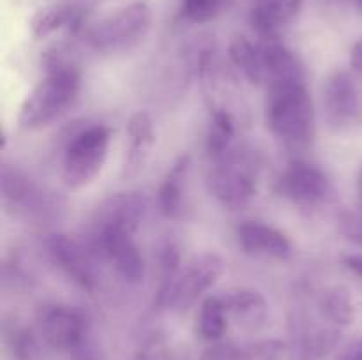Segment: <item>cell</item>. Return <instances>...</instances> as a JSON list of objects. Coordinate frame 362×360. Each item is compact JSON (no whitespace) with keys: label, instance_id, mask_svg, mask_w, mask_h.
Returning a JSON list of instances; mask_svg holds the SVG:
<instances>
[{"label":"cell","instance_id":"1","mask_svg":"<svg viewBox=\"0 0 362 360\" xmlns=\"http://www.w3.org/2000/svg\"><path fill=\"white\" fill-rule=\"evenodd\" d=\"M66 49L46 52V74L27 94L20 106L18 124L28 131H37L59 120L76 102L81 90V73Z\"/></svg>","mask_w":362,"mask_h":360},{"label":"cell","instance_id":"2","mask_svg":"<svg viewBox=\"0 0 362 360\" xmlns=\"http://www.w3.org/2000/svg\"><path fill=\"white\" fill-rule=\"evenodd\" d=\"M265 88L267 129L288 150H308L317 133V115L306 78L276 81Z\"/></svg>","mask_w":362,"mask_h":360},{"label":"cell","instance_id":"3","mask_svg":"<svg viewBox=\"0 0 362 360\" xmlns=\"http://www.w3.org/2000/svg\"><path fill=\"white\" fill-rule=\"evenodd\" d=\"M112 129L105 124H78L64 141L62 179L71 191L90 186L108 159Z\"/></svg>","mask_w":362,"mask_h":360},{"label":"cell","instance_id":"4","mask_svg":"<svg viewBox=\"0 0 362 360\" xmlns=\"http://www.w3.org/2000/svg\"><path fill=\"white\" fill-rule=\"evenodd\" d=\"M260 162L246 148L232 147L221 157L211 159L207 186L212 196L226 208H243L258 191Z\"/></svg>","mask_w":362,"mask_h":360},{"label":"cell","instance_id":"5","mask_svg":"<svg viewBox=\"0 0 362 360\" xmlns=\"http://www.w3.org/2000/svg\"><path fill=\"white\" fill-rule=\"evenodd\" d=\"M151 27V6L147 2H133L88 27L85 42L101 55H120L136 48L147 37Z\"/></svg>","mask_w":362,"mask_h":360},{"label":"cell","instance_id":"6","mask_svg":"<svg viewBox=\"0 0 362 360\" xmlns=\"http://www.w3.org/2000/svg\"><path fill=\"white\" fill-rule=\"evenodd\" d=\"M225 261L218 253H202L194 256L170 284L161 286L156 296V306L161 309L184 313L221 279Z\"/></svg>","mask_w":362,"mask_h":360},{"label":"cell","instance_id":"7","mask_svg":"<svg viewBox=\"0 0 362 360\" xmlns=\"http://www.w3.org/2000/svg\"><path fill=\"white\" fill-rule=\"evenodd\" d=\"M2 203L7 210L34 221H52L59 217L60 200L53 193L41 189L30 176L16 166H2Z\"/></svg>","mask_w":362,"mask_h":360},{"label":"cell","instance_id":"8","mask_svg":"<svg viewBox=\"0 0 362 360\" xmlns=\"http://www.w3.org/2000/svg\"><path fill=\"white\" fill-rule=\"evenodd\" d=\"M274 191L297 207L317 208L334 194L332 182L318 166L303 159L290 161L274 182Z\"/></svg>","mask_w":362,"mask_h":360},{"label":"cell","instance_id":"9","mask_svg":"<svg viewBox=\"0 0 362 360\" xmlns=\"http://www.w3.org/2000/svg\"><path fill=\"white\" fill-rule=\"evenodd\" d=\"M35 320L42 341L57 352L71 353L88 341L90 321L78 307L67 304H45L39 307Z\"/></svg>","mask_w":362,"mask_h":360},{"label":"cell","instance_id":"10","mask_svg":"<svg viewBox=\"0 0 362 360\" xmlns=\"http://www.w3.org/2000/svg\"><path fill=\"white\" fill-rule=\"evenodd\" d=\"M46 253L52 263L83 292H95L99 272L95 267V253L80 240L64 233H53L46 240Z\"/></svg>","mask_w":362,"mask_h":360},{"label":"cell","instance_id":"11","mask_svg":"<svg viewBox=\"0 0 362 360\" xmlns=\"http://www.w3.org/2000/svg\"><path fill=\"white\" fill-rule=\"evenodd\" d=\"M322 108L325 124L332 133H343L357 122L361 112L359 88L349 71L336 69L325 78Z\"/></svg>","mask_w":362,"mask_h":360},{"label":"cell","instance_id":"12","mask_svg":"<svg viewBox=\"0 0 362 360\" xmlns=\"http://www.w3.org/2000/svg\"><path fill=\"white\" fill-rule=\"evenodd\" d=\"M147 215V198L140 191H120L110 194L95 207L88 233H136Z\"/></svg>","mask_w":362,"mask_h":360},{"label":"cell","instance_id":"13","mask_svg":"<svg viewBox=\"0 0 362 360\" xmlns=\"http://www.w3.org/2000/svg\"><path fill=\"white\" fill-rule=\"evenodd\" d=\"M88 247L94 251L95 256L108 260L124 281L131 282V284H138L144 281L147 265H145L144 253L134 240L133 233H88Z\"/></svg>","mask_w":362,"mask_h":360},{"label":"cell","instance_id":"14","mask_svg":"<svg viewBox=\"0 0 362 360\" xmlns=\"http://www.w3.org/2000/svg\"><path fill=\"white\" fill-rule=\"evenodd\" d=\"M237 242L250 256L285 261L292 256L293 247L281 229L262 221H244L237 228Z\"/></svg>","mask_w":362,"mask_h":360},{"label":"cell","instance_id":"15","mask_svg":"<svg viewBox=\"0 0 362 360\" xmlns=\"http://www.w3.org/2000/svg\"><path fill=\"white\" fill-rule=\"evenodd\" d=\"M304 0H253L250 25L262 41H279V35L300 14Z\"/></svg>","mask_w":362,"mask_h":360},{"label":"cell","instance_id":"16","mask_svg":"<svg viewBox=\"0 0 362 360\" xmlns=\"http://www.w3.org/2000/svg\"><path fill=\"white\" fill-rule=\"evenodd\" d=\"M87 9L78 4L57 2L42 6L32 14L30 32L35 39L52 37L57 32L80 34L87 23Z\"/></svg>","mask_w":362,"mask_h":360},{"label":"cell","instance_id":"17","mask_svg":"<svg viewBox=\"0 0 362 360\" xmlns=\"http://www.w3.org/2000/svg\"><path fill=\"white\" fill-rule=\"evenodd\" d=\"M126 157H124L122 175L126 179H133L147 164L148 155L156 143L154 120L151 113L145 109H138L129 116L126 126Z\"/></svg>","mask_w":362,"mask_h":360},{"label":"cell","instance_id":"18","mask_svg":"<svg viewBox=\"0 0 362 360\" xmlns=\"http://www.w3.org/2000/svg\"><path fill=\"white\" fill-rule=\"evenodd\" d=\"M228 309L230 320L247 332L260 330L269 316V304L265 296L255 288H232L221 293Z\"/></svg>","mask_w":362,"mask_h":360},{"label":"cell","instance_id":"19","mask_svg":"<svg viewBox=\"0 0 362 360\" xmlns=\"http://www.w3.org/2000/svg\"><path fill=\"white\" fill-rule=\"evenodd\" d=\"M189 168L191 155L182 154L177 157L163 179L158 189V205L165 217L180 219L186 212V180Z\"/></svg>","mask_w":362,"mask_h":360},{"label":"cell","instance_id":"20","mask_svg":"<svg viewBox=\"0 0 362 360\" xmlns=\"http://www.w3.org/2000/svg\"><path fill=\"white\" fill-rule=\"evenodd\" d=\"M230 62L251 85H264V62L260 41H251L246 35H235L228 46Z\"/></svg>","mask_w":362,"mask_h":360},{"label":"cell","instance_id":"21","mask_svg":"<svg viewBox=\"0 0 362 360\" xmlns=\"http://www.w3.org/2000/svg\"><path fill=\"white\" fill-rule=\"evenodd\" d=\"M318 309L332 327H349L356 320V304L345 286L325 288L318 299Z\"/></svg>","mask_w":362,"mask_h":360},{"label":"cell","instance_id":"22","mask_svg":"<svg viewBox=\"0 0 362 360\" xmlns=\"http://www.w3.org/2000/svg\"><path fill=\"white\" fill-rule=\"evenodd\" d=\"M198 334L209 342H218L228 328L230 314L223 295H207L200 304L197 316Z\"/></svg>","mask_w":362,"mask_h":360},{"label":"cell","instance_id":"23","mask_svg":"<svg viewBox=\"0 0 362 360\" xmlns=\"http://www.w3.org/2000/svg\"><path fill=\"white\" fill-rule=\"evenodd\" d=\"M235 138V120L226 108L214 106L211 109V124L207 133V154L211 159L221 157L233 147Z\"/></svg>","mask_w":362,"mask_h":360},{"label":"cell","instance_id":"24","mask_svg":"<svg viewBox=\"0 0 362 360\" xmlns=\"http://www.w3.org/2000/svg\"><path fill=\"white\" fill-rule=\"evenodd\" d=\"M286 360H318L317 330L300 314L290 320V341Z\"/></svg>","mask_w":362,"mask_h":360},{"label":"cell","instance_id":"25","mask_svg":"<svg viewBox=\"0 0 362 360\" xmlns=\"http://www.w3.org/2000/svg\"><path fill=\"white\" fill-rule=\"evenodd\" d=\"M6 341L13 353L14 360H35L39 355L37 339L28 330L27 327L21 325H13L6 330Z\"/></svg>","mask_w":362,"mask_h":360},{"label":"cell","instance_id":"26","mask_svg":"<svg viewBox=\"0 0 362 360\" xmlns=\"http://www.w3.org/2000/svg\"><path fill=\"white\" fill-rule=\"evenodd\" d=\"M228 0H182V18L191 23H209L225 11Z\"/></svg>","mask_w":362,"mask_h":360},{"label":"cell","instance_id":"27","mask_svg":"<svg viewBox=\"0 0 362 360\" xmlns=\"http://www.w3.org/2000/svg\"><path fill=\"white\" fill-rule=\"evenodd\" d=\"M288 344L281 339H260L243 348L240 360H286Z\"/></svg>","mask_w":362,"mask_h":360},{"label":"cell","instance_id":"28","mask_svg":"<svg viewBox=\"0 0 362 360\" xmlns=\"http://www.w3.org/2000/svg\"><path fill=\"white\" fill-rule=\"evenodd\" d=\"M158 263H159V274H161V286L170 284L177 275L180 274L182 267H180V251L173 240H165L158 249Z\"/></svg>","mask_w":362,"mask_h":360},{"label":"cell","instance_id":"29","mask_svg":"<svg viewBox=\"0 0 362 360\" xmlns=\"http://www.w3.org/2000/svg\"><path fill=\"white\" fill-rule=\"evenodd\" d=\"M243 359V348L232 344V342H212L204 353L200 360H240Z\"/></svg>","mask_w":362,"mask_h":360},{"label":"cell","instance_id":"30","mask_svg":"<svg viewBox=\"0 0 362 360\" xmlns=\"http://www.w3.org/2000/svg\"><path fill=\"white\" fill-rule=\"evenodd\" d=\"M339 228L349 240L362 246V212H345L339 217Z\"/></svg>","mask_w":362,"mask_h":360},{"label":"cell","instance_id":"31","mask_svg":"<svg viewBox=\"0 0 362 360\" xmlns=\"http://www.w3.org/2000/svg\"><path fill=\"white\" fill-rule=\"evenodd\" d=\"M71 360H103V355L101 352L92 344L90 339H88V341H85L80 348L71 352Z\"/></svg>","mask_w":362,"mask_h":360},{"label":"cell","instance_id":"32","mask_svg":"<svg viewBox=\"0 0 362 360\" xmlns=\"http://www.w3.org/2000/svg\"><path fill=\"white\" fill-rule=\"evenodd\" d=\"M341 263L362 282V253H345L341 256Z\"/></svg>","mask_w":362,"mask_h":360},{"label":"cell","instance_id":"33","mask_svg":"<svg viewBox=\"0 0 362 360\" xmlns=\"http://www.w3.org/2000/svg\"><path fill=\"white\" fill-rule=\"evenodd\" d=\"M336 360H362V339L346 346Z\"/></svg>","mask_w":362,"mask_h":360},{"label":"cell","instance_id":"34","mask_svg":"<svg viewBox=\"0 0 362 360\" xmlns=\"http://www.w3.org/2000/svg\"><path fill=\"white\" fill-rule=\"evenodd\" d=\"M350 66L357 73H362V37L352 46V52H350Z\"/></svg>","mask_w":362,"mask_h":360},{"label":"cell","instance_id":"35","mask_svg":"<svg viewBox=\"0 0 362 360\" xmlns=\"http://www.w3.org/2000/svg\"><path fill=\"white\" fill-rule=\"evenodd\" d=\"M357 191H359V210L362 212V164L359 169V179H357Z\"/></svg>","mask_w":362,"mask_h":360},{"label":"cell","instance_id":"36","mask_svg":"<svg viewBox=\"0 0 362 360\" xmlns=\"http://www.w3.org/2000/svg\"><path fill=\"white\" fill-rule=\"evenodd\" d=\"M359 6H361V9H362V0H359Z\"/></svg>","mask_w":362,"mask_h":360}]
</instances>
